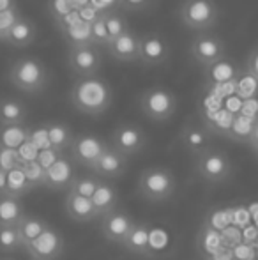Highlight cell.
Returning a JSON list of instances; mask_svg holds the SVG:
<instances>
[{
  "mask_svg": "<svg viewBox=\"0 0 258 260\" xmlns=\"http://www.w3.org/2000/svg\"><path fill=\"white\" fill-rule=\"evenodd\" d=\"M114 101L112 87L99 76H82L76 78L69 90V103L76 112L89 117H99L108 112Z\"/></svg>",
  "mask_w": 258,
  "mask_h": 260,
  "instance_id": "obj_1",
  "label": "cell"
},
{
  "mask_svg": "<svg viewBox=\"0 0 258 260\" xmlns=\"http://www.w3.org/2000/svg\"><path fill=\"white\" fill-rule=\"evenodd\" d=\"M7 78H9L11 85L16 87L18 90L35 96L50 85L52 75L39 58L21 57L11 64Z\"/></svg>",
  "mask_w": 258,
  "mask_h": 260,
  "instance_id": "obj_2",
  "label": "cell"
},
{
  "mask_svg": "<svg viewBox=\"0 0 258 260\" xmlns=\"http://www.w3.org/2000/svg\"><path fill=\"white\" fill-rule=\"evenodd\" d=\"M136 191L147 202H166L177 191V179L166 167H149L140 172L136 181Z\"/></svg>",
  "mask_w": 258,
  "mask_h": 260,
  "instance_id": "obj_3",
  "label": "cell"
},
{
  "mask_svg": "<svg viewBox=\"0 0 258 260\" xmlns=\"http://www.w3.org/2000/svg\"><path fill=\"white\" fill-rule=\"evenodd\" d=\"M179 21L196 34L212 30L219 23L221 11L216 0H182L177 9Z\"/></svg>",
  "mask_w": 258,
  "mask_h": 260,
  "instance_id": "obj_4",
  "label": "cell"
},
{
  "mask_svg": "<svg viewBox=\"0 0 258 260\" xmlns=\"http://www.w3.org/2000/svg\"><path fill=\"white\" fill-rule=\"evenodd\" d=\"M138 106L147 119L154 122H166L177 112V96L170 89L165 87H151L143 90L138 98Z\"/></svg>",
  "mask_w": 258,
  "mask_h": 260,
  "instance_id": "obj_5",
  "label": "cell"
},
{
  "mask_svg": "<svg viewBox=\"0 0 258 260\" xmlns=\"http://www.w3.org/2000/svg\"><path fill=\"white\" fill-rule=\"evenodd\" d=\"M193 168L195 174L207 184H221V182L228 181L234 174L232 159L227 152L216 147L209 149L202 156L193 159Z\"/></svg>",
  "mask_w": 258,
  "mask_h": 260,
  "instance_id": "obj_6",
  "label": "cell"
},
{
  "mask_svg": "<svg viewBox=\"0 0 258 260\" xmlns=\"http://www.w3.org/2000/svg\"><path fill=\"white\" fill-rule=\"evenodd\" d=\"M108 147H110V144L101 137H97V135H75V140H72V145L69 149V157H71L75 165L92 170L94 165L97 163V159Z\"/></svg>",
  "mask_w": 258,
  "mask_h": 260,
  "instance_id": "obj_7",
  "label": "cell"
},
{
  "mask_svg": "<svg viewBox=\"0 0 258 260\" xmlns=\"http://www.w3.org/2000/svg\"><path fill=\"white\" fill-rule=\"evenodd\" d=\"M108 144L129 159L145 151V147L149 145V137L136 124H121L112 131Z\"/></svg>",
  "mask_w": 258,
  "mask_h": 260,
  "instance_id": "obj_8",
  "label": "cell"
},
{
  "mask_svg": "<svg viewBox=\"0 0 258 260\" xmlns=\"http://www.w3.org/2000/svg\"><path fill=\"white\" fill-rule=\"evenodd\" d=\"M190 55L196 64L207 69L227 57V46H225V41L219 36L202 32V34H196L193 41H191Z\"/></svg>",
  "mask_w": 258,
  "mask_h": 260,
  "instance_id": "obj_9",
  "label": "cell"
},
{
  "mask_svg": "<svg viewBox=\"0 0 258 260\" xmlns=\"http://www.w3.org/2000/svg\"><path fill=\"white\" fill-rule=\"evenodd\" d=\"M65 241L60 230L50 225L38 239L25 246V251L32 260H57L62 257Z\"/></svg>",
  "mask_w": 258,
  "mask_h": 260,
  "instance_id": "obj_10",
  "label": "cell"
},
{
  "mask_svg": "<svg viewBox=\"0 0 258 260\" xmlns=\"http://www.w3.org/2000/svg\"><path fill=\"white\" fill-rule=\"evenodd\" d=\"M103 64V55L99 53V48L94 45L72 46L67 53V66L76 78L82 76H96Z\"/></svg>",
  "mask_w": 258,
  "mask_h": 260,
  "instance_id": "obj_11",
  "label": "cell"
},
{
  "mask_svg": "<svg viewBox=\"0 0 258 260\" xmlns=\"http://www.w3.org/2000/svg\"><path fill=\"white\" fill-rule=\"evenodd\" d=\"M134 225H136V221L131 218V214L121 211V209H115L114 212L101 218V234L108 243L122 246Z\"/></svg>",
  "mask_w": 258,
  "mask_h": 260,
  "instance_id": "obj_12",
  "label": "cell"
},
{
  "mask_svg": "<svg viewBox=\"0 0 258 260\" xmlns=\"http://www.w3.org/2000/svg\"><path fill=\"white\" fill-rule=\"evenodd\" d=\"M170 57V45L161 34L149 32L140 36V62L145 66H161Z\"/></svg>",
  "mask_w": 258,
  "mask_h": 260,
  "instance_id": "obj_13",
  "label": "cell"
},
{
  "mask_svg": "<svg viewBox=\"0 0 258 260\" xmlns=\"http://www.w3.org/2000/svg\"><path fill=\"white\" fill-rule=\"evenodd\" d=\"M180 142L193 159L212 149V135L202 122H190L182 127Z\"/></svg>",
  "mask_w": 258,
  "mask_h": 260,
  "instance_id": "obj_14",
  "label": "cell"
},
{
  "mask_svg": "<svg viewBox=\"0 0 258 260\" xmlns=\"http://www.w3.org/2000/svg\"><path fill=\"white\" fill-rule=\"evenodd\" d=\"M75 177V163H72L71 157L64 154L45 172V184H43V188L50 189V191H64V189H69Z\"/></svg>",
  "mask_w": 258,
  "mask_h": 260,
  "instance_id": "obj_15",
  "label": "cell"
},
{
  "mask_svg": "<svg viewBox=\"0 0 258 260\" xmlns=\"http://www.w3.org/2000/svg\"><path fill=\"white\" fill-rule=\"evenodd\" d=\"M106 50L119 62H136L140 60V36L133 28H128L124 34L112 39Z\"/></svg>",
  "mask_w": 258,
  "mask_h": 260,
  "instance_id": "obj_16",
  "label": "cell"
},
{
  "mask_svg": "<svg viewBox=\"0 0 258 260\" xmlns=\"http://www.w3.org/2000/svg\"><path fill=\"white\" fill-rule=\"evenodd\" d=\"M128 163H129L128 157L122 156L121 152L115 151L110 145V147L101 154L97 163L94 165L92 172H94V175L99 179H119L124 175L126 168H128Z\"/></svg>",
  "mask_w": 258,
  "mask_h": 260,
  "instance_id": "obj_17",
  "label": "cell"
},
{
  "mask_svg": "<svg viewBox=\"0 0 258 260\" xmlns=\"http://www.w3.org/2000/svg\"><path fill=\"white\" fill-rule=\"evenodd\" d=\"M64 211H65V214L76 223H92L99 219L96 209H94L92 200L76 195V193H72V191L65 193Z\"/></svg>",
  "mask_w": 258,
  "mask_h": 260,
  "instance_id": "obj_18",
  "label": "cell"
},
{
  "mask_svg": "<svg viewBox=\"0 0 258 260\" xmlns=\"http://www.w3.org/2000/svg\"><path fill=\"white\" fill-rule=\"evenodd\" d=\"M38 38V27L32 20L21 16L20 20L14 23V27L7 32V36L2 39L4 43L14 46V48H25V46H30L32 43Z\"/></svg>",
  "mask_w": 258,
  "mask_h": 260,
  "instance_id": "obj_19",
  "label": "cell"
},
{
  "mask_svg": "<svg viewBox=\"0 0 258 260\" xmlns=\"http://www.w3.org/2000/svg\"><path fill=\"white\" fill-rule=\"evenodd\" d=\"M90 200H92L94 209H96L99 219L104 218L106 214H110V212H114L115 209H119V191L110 182L99 181V186H97L96 193H94Z\"/></svg>",
  "mask_w": 258,
  "mask_h": 260,
  "instance_id": "obj_20",
  "label": "cell"
},
{
  "mask_svg": "<svg viewBox=\"0 0 258 260\" xmlns=\"http://www.w3.org/2000/svg\"><path fill=\"white\" fill-rule=\"evenodd\" d=\"M27 120V106L16 98H0V126H20Z\"/></svg>",
  "mask_w": 258,
  "mask_h": 260,
  "instance_id": "obj_21",
  "label": "cell"
},
{
  "mask_svg": "<svg viewBox=\"0 0 258 260\" xmlns=\"http://www.w3.org/2000/svg\"><path fill=\"white\" fill-rule=\"evenodd\" d=\"M27 216L21 199L9 195L0 197V226H18Z\"/></svg>",
  "mask_w": 258,
  "mask_h": 260,
  "instance_id": "obj_22",
  "label": "cell"
},
{
  "mask_svg": "<svg viewBox=\"0 0 258 260\" xmlns=\"http://www.w3.org/2000/svg\"><path fill=\"white\" fill-rule=\"evenodd\" d=\"M124 250H128L129 253L141 255V257H151V232L145 225L136 223L133 226V230L129 232V236L126 237L124 244H122Z\"/></svg>",
  "mask_w": 258,
  "mask_h": 260,
  "instance_id": "obj_23",
  "label": "cell"
},
{
  "mask_svg": "<svg viewBox=\"0 0 258 260\" xmlns=\"http://www.w3.org/2000/svg\"><path fill=\"white\" fill-rule=\"evenodd\" d=\"M46 131H48V140H50V147L55 149L57 152H64L69 151L75 140V135H72L71 127L64 122H46Z\"/></svg>",
  "mask_w": 258,
  "mask_h": 260,
  "instance_id": "obj_24",
  "label": "cell"
},
{
  "mask_svg": "<svg viewBox=\"0 0 258 260\" xmlns=\"http://www.w3.org/2000/svg\"><path fill=\"white\" fill-rule=\"evenodd\" d=\"M28 135H30V127H27L25 124H20V126H0V147L18 151L28 140Z\"/></svg>",
  "mask_w": 258,
  "mask_h": 260,
  "instance_id": "obj_25",
  "label": "cell"
},
{
  "mask_svg": "<svg viewBox=\"0 0 258 260\" xmlns=\"http://www.w3.org/2000/svg\"><path fill=\"white\" fill-rule=\"evenodd\" d=\"M48 226H50L48 223L43 218H39V216H30V214L25 216L20 225H18V232H20L21 243H23V250L27 244H30L34 239H38Z\"/></svg>",
  "mask_w": 258,
  "mask_h": 260,
  "instance_id": "obj_26",
  "label": "cell"
},
{
  "mask_svg": "<svg viewBox=\"0 0 258 260\" xmlns=\"http://www.w3.org/2000/svg\"><path fill=\"white\" fill-rule=\"evenodd\" d=\"M205 71H207V78L212 83H227V82H234L237 73L241 71V68H237L230 58L225 57L219 62L212 64L210 68H207Z\"/></svg>",
  "mask_w": 258,
  "mask_h": 260,
  "instance_id": "obj_27",
  "label": "cell"
},
{
  "mask_svg": "<svg viewBox=\"0 0 258 260\" xmlns=\"http://www.w3.org/2000/svg\"><path fill=\"white\" fill-rule=\"evenodd\" d=\"M256 120L258 119H251V117L239 113V115H235L234 119H232V124H230V127H228V131H227V137L230 138V140L248 144L249 137H251V133H253V127H255V124H256Z\"/></svg>",
  "mask_w": 258,
  "mask_h": 260,
  "instance_id": "obj_28",
  "label": "cell"
},
{
  "mask_svg": "<svg viewBox=\"0 0 258 260\" xmlns=\"http://www.w3.org/2000/svg\"><path fill=\"white\" fill-rule=\"evenodd\" d=\"M234 90H235V94H237V98H241L242 101L256 100L258 98V80L242 68L234 80Z\"/></svg>",
  "mask_w": 258,
  "mask_h": 260,
  "instance_id": "obj_29",
  "label": "cell"
},
{
  "mask_svg": "<svg viewBox=\"0 0 258 260\" xmlns=\"http://www.w3.org/2000/svg\"><path fill=\"white\" fill-rule=\"evenodd\" d=\"M198 246H200V251L205 258L212 257L221 246H223V237H221V232L214 230L210 225L203 223L202 230L198 234Z\"/></svg>",
  "mask_w": 258,
  "mask_h": 260,
  "instance_id": "obj_30",
  "label": "cell"
},
{
  "mask_svg": "<svg viewBox=\"0 0 258 260\" xmlns=\"http://www.w3.org/2000/svg\"><path fill=\"white\" fill-rule=\"evenodd\" d=\"M32 189H34V188H32L30 182L27 181V177H25L21 167H16L14 170H11L9 174H7V191H6V195L14 197V199H21V197L27 195V193L32 191Z\"/></svg>",
  "mask_w": 258,
  "mask_h": 260,
  "instance_id": "obj_31",
  "label": "cell"
},
{
  "mask_svg": "<svg viewBox=\"0 0 258 260\" xmlns=\"http://www.w3.org/2000/svg\"><path fill=\"white\" fill-rule=\"evenodd\" d=\"M60 34L65 38L69 48L92 45V41H90V23H85V21H80V23L72 25V27L64 28V30H60Z\"/></svg>",
  "mask_w": 258,
  "mask_h": 260,
  "instance_id": "obj_32",
  "label": "cell"
},
{
  "mask_svg": "<svg viewBox=\"0 0 258 260\" xmlns=\"http://www.w3.org/2000/svg\"><path fill=\"white\" fill-rule=\"evenodd\" d=\"M99 181L101 179L96 175H76L67 191H72L80 197H85V199H92L97 186H99Z\"/></svg>",
  "mask_w": 258,
  "mask_h": 260,
  "instance_id": "obj_33",
  "label": "cell"
},
{
  "mask_svg": "<svg viewBox=\"0 0 258 260\" xmlns=\"http://www.w3.org/2000/svg\"><path fill=\"white\" fill-rule=\"evenodd\" d=\"M23 250L18 226H0V251L2 253H14Z\"/></svg>",
  "mask_w": 258,
  "mask_h": 260,
  "instance_id": "obj_34",
  "label": "cell"
},
{
  "mask_svg": "<svg viewBox=\"0 0 258 260\" xmlns=\"http://www.w3.org/2000/svg\"><path fill=\"white\" fill-rule=\"evenodd\" d=\"M103 18H104V23H106V30H108V36H110V41L115 38H119L121 34H124V32L129 28L128 20H126V16L122 14L121 9H114V11H110V13H104Z\"/></svg>",
  "mask_w": 258,
  "mask_h": 260,
  "instance_id": "obj_35",
  "label": "cell"
},
{
  "mask_svg": "<svg viewBox=\"0 0 258 260\" xmlns=\"http://www.w3.org/2000/svg\"><path fill=\"white\" fill-rule=\"evenodd\" d=\"M90 41H92V45L97 46V48H101V46L106 48V46L110 45V36H108L103 14H101L96 21L90 23Z\"/></svg>",
  "mask_w": 258,
  "mask_h": 260,
  "instance_id": "obj_36",
  "label": "cell"
},
{
  "mask_svg": "<svg viewBox=\"0 0 258 260\" xmlns=\"http://www.w3.org/2000/svg\"><path fill=\"white\" fill-rule=\"evenodd\" d=\"M21 170H23L25 177L27 181L30 182L32 188H43L45 184V168L38 163V161H30V163H25V165H20Z\"/></svg>",
  "mask_w": 258,
  "mask_h": 260,
  "instance_id": "obj_37",
  "label": "cell"
},
{
  "mask_svg": "<svg viewBox=\"0 0 258 260\" xmlns=\"http://www.w3.org/2000/svg\"><path fill=\"white\" fill-rule=\"evenodd\" d=\"M72 11H76V9L71 0H48V14L52 16V20L55 21V23H59L60 20L69 16Z\"/></svg>",
  "mask_w": 258,
  "mask_h": 260,
  "instance_id": "obj_38",
  "label": "cell"
},
{
  "mask_svg": "<svg viewBox=\"0 0 258 260\" xmlns=\"http://www.w3.org/2000/svg\"><path fill=\"white\" fill-rule=\"evenodd\" d=\"M20 18H21V13H20V9H18V7L0 13V41L6 38L7 32L14 27V23H16Z\"/></svg>",
  "mask_w": 258,
  "mask_h": 260,
  "instance_id": "obj_39",
  "label": "cell"
},
{
  "mask_svg": "<svg viewBox=\"0 0 258 260\" xmlns=\"http://www.w3.org/2000/svg\"><path fill=\"white\" fill-rule=\"evenodd\" d=\"M16 167H20L18 151H14V149L0 147V170L6 172V174H9V172L14 170Z\"/></svg>",
  "mask_w": 258,
  "mask_h": 260,
  "instance_id": "obj_40",
  "label": "cell"
},
{
  "mask_svg": "<svg viewBox=\"0 0 258 260\" xmlns=\"http://www.w3.org/2000/svg\"><path fill=\"white\" fill-rule=\"evenodd\" d=\"M28 140L39 149V151H45L50 149V140H48V131H46V124L38 127H30V135H28Z\"/></svg>",
  "mask_w": 258,
  "mask_h": 260,
  "instance_id": "obj_41",
  "label": "cell"
},
{
  "mask_svg": "<svg viewBox=\"0 0 258 260\" xmlns=\"http://www.w3.org/2000/svg\"><path fill=\"white\" fill-rule=\"evenodd\" d=\"M39 156V149L32 144L30 140H27L20 149H18V159H20V165L30 163V161H35Z\"/></svg>",
  "mask_w": 258,
  "mask_h": 260,
  "instance_id": "obj_42",
  "label": "cell"
},
{
  "mask_svg": "<svg viewBox=\"0 0 258 260\" xmlns=\"http://www.w3.org/2000/svg\"><path fill=\"white\" fill-rule=\"evenodd\" d=\"M221 237H223V246H228L234 250L235 246L242 244V234L239 229L235 226H227V229L221 232Z\"/></svg>",
  "mask_w": 258,
  "mask_h": 260,
  "instance_id": "obj_43",
  "label": "cell"
},
{
  "mask_svg": "<svg viewBox=\"0 0 258 260\" xmlns=\"http://www.w3.org/2000/svg\"><path fill=\"white\" fill-rule=\"evenodd\" d=\"M64 154L62 152H57L55 149H45V151H39V156H38V163L41 165L43 168H45V172L48 170L50 167H52L53 163H55L57 159H59V157H62Z\"/></svg>",
  "mask_w": 258,
  "mask_h": 260,
  "instance_id": "obj_44",
  "label": "cell"
},
{
  "mask_svg": "<svg viewBox=\"0 0 258 260\" xmlns=\"http://www.w3.org/2000/svg\"><path fill=\"white\" fill-rule=\"evenodd\" d=\"M234 257L237 260H256V250L253 244H239L234 248Z\"/></svg>",
  "mask_w": 258,
  "mask_h": 260,
  "instance_id": "obj_45",
  "label": "cell"
},
{
  "mask_svg": "<svg viewBox=\"0 0 258 260\" xmlns=\"http://www.w3.org/2000/svg\"><path fill=\"white\" fill-rule=\"evenodd\" d=\"M90 6H92L97 13L104 14L114 9H121V0H90Z\"/></svg>",
  "mask_w": 258,
  "mask_h": 260,
  "instance_id": "obj_46",
  "label": "cell"
},
{
  "mask_svg": "<svg viewBox=\"0 0 258 260\" xmlns=\"http://www.w3.org/2000/svg\"><path fill=\"white\" fill-rule=\"evenodd\" d=\"M152 0H121V9H129L133 13L143 11L151 6Z\"/></svg>",
  "mask_w": 258,
  "mask_h": 260,
  "instance_id": "obj_47",
  "label": "cell"
},
{
  "mask_svg": "<svg viewBox=\"0 0 258 260\" xmlns=\"http://www.w3.org/2000/svg\"><path fill=\"white\" fill-rule=\"evenodd\" d=\"M244 69L249 73V75H253V76H255V78L258 80V45L251 50V52H249Z\"/></svg>",
  "mask_w": 258,
  "mask_h": 260,
  "instance_id": "obj_48",
  "label": "cell"
},
{
  "mask_svg": "<svg viewBox=\"0 0 258 260\" xmlns=\"http://www.w3.org/2000/svg\"><path fill=\"white\" fill-rule=\"evenodd\" d=\"M234 250L228 246H221L219 250L216 251V253L212 255V257H209L207 260H234Z\"/></svg>",
  "mask_w": 258,
  "mask_h": 260,
  "instance_id": "obj_49",
  "label": "cell"
},
{
  "mask_svg": "<svg viewBox=\"0 0 258 260\" xmlns=\"http://www.w3.org/2000/svg\"><path fill=\"white\" fill-rule=\"evenodd\" d=\"M248 145L249 149H251L253 152H258V120H256V124H255V127H253V133H251V137H249V140H248Z\"/></svg>",
  "mask_w": 258,
  "mask_h": 260,
  "instance_id": "obj_50",
  "label": "cell"
},
{
  "mask_svg": "<svg viewBox=\"0 0 258 260\" xmlns=\"http://www.w3.org/2000/svg\"><path fill=\"white\" fill-rule=\"evenodd\" d=\"M16 6V0H0V13L4 11H9V9H14Z\"/></svg>",
  "mask_w": 258,
  "mask_h": 260,
  "instance_id": "obj_51",
  "label": "cell"
},
{
  "mask_svg": "<svg viewBox=\"0 0 258 260\" xmlns=\"http://www.w3.org/2000/svg\"><path fill=\"white\" fill-rule=\"evenodd\" d=\"M7 191V174L0 170V197L6 195Z\"/></svg>",
  "mask_w": 258,
  "mask_h": 260,
  "instance_id": "obj_52",
  "label": "cell"
},
{
  "mask_svg": "<svg viewBox=\"0 0 258 260\" xmlns=\"http://www.w3.org/2000/svg\"><path fill=\"white\" fill-rule=\"evenodd\" d=\"M71 2H72V6H75L76 11H80V9H83V7L90 6V0H71Z\"/></svg>",
  "mask_w": 258,
  "mask_h": 260,
  "instance_id": "obj_53",
  "label": "cell"
},
{
  "mask_svg": "<svg viewBox=\"0 0 258 260\" xmlns=\"http://www.w3.org/2000/svg\"><path fill=\"white\" fill-rule=\"evenodd\" d=\"M0 260H13V258H0Z\"/></svg>",
  "mask_w": 258,
  "mask_h": 260,
  "instance_id": "obj_54",
  "label": "cell"
},
{
  "mask_svg": "<svg viewBox=\"0 0 258 260\" xmlns=\"http://www.w3.org/2000/svg\"><path fill=\"white\" fill-rule=\"evenodd\" d=\"M256 157H258V152H256Z\"/></svg>",
  "mask_w": 258,
  "mask_h": 260,
  "instance_id": "obj_55",
  "label": "cell"
},
{
  "mask_svg": "<svg viewBox=\"0 0 258 260\" xmlns=\"http://www.w3.org/2000/svg\"><path fill=\"white\" fill-rule=\"evenodd\" d=\"M234 260H237V258H234Z\"/></svg>",
  "mask_w": 258,
  "mask_h": 260,
  "instance_id": "obj_56",
  "label": "cell"
}]
</instances>
